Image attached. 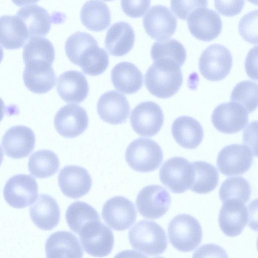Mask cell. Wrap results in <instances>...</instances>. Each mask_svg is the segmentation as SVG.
<instances>
[{
  "label": "cell",
  "mask_w": 258,
  "mask_h": 258,
  "mask_svg": "<svg viewBox=\"0 0 258 258\" xmlns=\"http://www.w3.org/2000/svg\"><path fill=\"white\" fill-rule=\"evenodd\" d=\"M159 178L172 192L183 193L190 188L194 180L192 164L181 157L169 159L162 165Z\"/></svg>",
  "instance_id": "cell-7"
},
{
  "label": "cell",
  "mask_w": 258,
  "mask_h": 258,
  "mask_svg": "<svg viewBox=\"0 0 258 258\" xmlns=\"http://www.w3.org/2000/svg\"><path fill=\"white\" fill-rule=\"evenodd\" d=\"M191 164L194 180L190 190L201 194H207L214 190L219 181V174L216 168L205 161H195Z\"/></svg>",
  "instance_id": "cell-31"
},
{
  "label": "cell",
  "mask_w": 258,
  "mask_h": 258,
  "mask_svg": "<svg viewBox=\"0 0 258 258\" xmlns=\"http://www.w3.org/2000/svg\"><path fill=\"white\" fill-rule=\"evenodd\" d=\"M135 40L133 27L129 23L121 21L113 24L108 30L105 47L111 55L122 56L131 50Z\"/></svg>",
  "instance_id": "cell-25"
},
{
  "label": "cell",
  "mask_w": 258,
  "mask_h": 258,
  "mask_svg": "<svg viewBox=\"0 0 258 258\" xmlns=\"http://www.w3.org/2000/svg\"><path fill=\"white\" fill-rule=\"evenodd\" d=\"M130 122L139 136L151 137L156 135L164 123V114L160 106L153 101L142 102L132 110Z\"/></svg>",
  "instance_id": "cell-9"
},
{
  "label": "cell",
  "mask_w": 258,
  "mask_h": 258,
  "mask_svg": "<svg viewBox=\"0 0 258 258\" xmlns=\"http://www.w3.org/2000/svg\"><path fill=\"white\" fill-rule=\"evenodd\" d=\"M30 215L34 224L44 230H51L59 223L60 212L55 200L40 194L30 207Z\"/></svg>",
  "instance_id": "cell-23"
},
{
  "label": "cell",
  "mask_w": 258,
  "mask_h": 258,
  "mask_svg": "<svg viewBox=\"0 0 258 258\" xmlns=\"http://www.w3.org/2000/svg\"><path fill=\"white\" fill-rule=\"evenodd\" d=\"M4 57V51L2 48V47L0 46V63L2 61Z\"/></svg>",
  "instance_id": "cell-47"
},
{
  "label": "cell",
  "mask_w": 258,
  "mask_h": 258,
  "mask_svg": "<svg viewBox=\"0 0 258 258\" xmlns=\"http://www.w3.org/2000/svg\"><path fill=\"white\" fill-rule=\"evenodd\" d=\"M97 112L103 121L112 124H118L128 118L130 106L126 97L114 90L104 93L99 98Z\"/></svg>",
  "instance_id": "cell-20"
},
{
  "label": "cell",
  "mask_w": 258,
  "mask_h": 258,
  "mask_svg": "<svg viewBox=\"0 0 258 258\" xmlns=\"http://www.w3.org/2000/svg\"><path fill=\"white\" fill-rule=\"evenodd\" d=\"M171 133L174 140L180 146L188 149L196 148L204 137L201 124L196 119L188 116L176 118L172 124Z\"/></svg>",
  "instance_id": "cell-26"
},
{
  "label": "cell",
  "mask_w": 258,
  "mask_h": 258,
  "mask_svg": "<svg viewBox=\"0 0 258 258\" xmlns=\"http://www.w3.org/2000/svg\"><path fill=\"white\" fill-rule=\"evenodd\" d=\"M66 218L70 228L78 234L87 223L100 220L96 210L91 205L81 201L75 202L69 206Z\"/></svg>",
  "instance_id": "cell-35"
},
{
  "label": "cell",
  "mask_w": 258,
  "mask_h": 258,
  "mask_svg": "<svg viewBox=\"0 0 258 258\" xmlns=\"http://www.w3.org/2000/svg\"><path fill=\"white\" fill-rule=\"evenodd\" d=\"M230 99L242 105L248 113L252 112L257 106V83L249 80L238 83L233 88Z\"/></svg>",
  "instance_id": "cell-38"
},
{
  "label": "cell",
  "mask_w": 258,
  "mask_h": 258,
  "mask_svg": "<svg viewBox=\"0 0 258 258\" xmlns=\"http://www.w3.org/2000/svg\"><path fill=\"white\" fill-rule=\"evenodd\" d=\"M133 248L148 256H158L166 249L168 242L166 233L154 221L143 220L137 223L128 232Z\"/></svg>",
  "instance_id": "cell-2"
},
{
  "label": "cell",
  "mask_w": 258,
  "mask_h": 258,
  "mask_svg": "<svg viewBox=\"0 0 258 258\" xmlns=\"http://www.w3.org/2000/svg\"><path fill=\"white\" fill-rule=\"evenodd\" d=\"M187 18V25L191 35L203 41H210L220 34L222 23L220 15L207 8L195 10Z\"/></svg>",
  "instance_id": "cell-16"
},
{
  "label": "cell",
  "mask_w": 258,
  "mask_h": 258,
  "mask_svg": "<svg viewBox=\"0 0 258 258\" xmlns=\"http://www.w3.org/2000/svg\"><path fill=\"white\" fill-rule=\"evenodd\" d=\"M240 35L246 41L257 44V10L252 11L244 15L238 24Z\"/></svg>",
  "instance_id": "cell-40"
},
{
  "label": "cell",
  "mask_w": 258,
  "mask_h": 258,
  "mask_svg": "<svg viewBox=\"0 0 258 258\" xmlns=\"http://www.w3.org/2000/svg\"><path fill=\"white\" fill-rule=\"evenodd\" d=\"M102 216L110 227L117 231H122L134 223L137 212L132 202L124 197L116 196L105 203Z\"/></svg>",
  "instance_id": "cell-13"
},
{
  "label": "cell",
  "mask_w": 258,
  "mask_h": 258,
  "mask_svg": "<svg viewBox=\"0 0 258 258\" xmlns=\"http://www.w3.org/2000/svg\"><path fill=\"white\" fill-rule=\"evenodd\" d=\"M151 0H121L123 12L128 16L141 17L150 6Z\"/></svg>",
  "instance_id": "cell-42"
},
{
  "label": "cell",
  "mask_w": 258,
  "mask_h": 258,
  "mask_svg": "<svg viewBox=\"0 0 258 258\" xmlns=\"http://www.w3.org/2000/svg\"><path fill=\"white\" fill-rule=\"evenodd\" d=\"M57 92L67 103H80L87 97L89 87L85 76L77 71H68L58 78Z\"/></svg>",
  "instance_id": "cell-22"
},
{
  "label": "cell",
  "mask_w": 258,
  "mask_h": 258,
  "mask_svg": "<svg viewBox=\"0 0 258 258\" xmlns=\"http://www.w3.org/2000/svg\"><path fill=\"white\" fill-rule=\"evenodd\" d=\"M247 1L253 4L257 5V0H247Z\"/></svg>",
  "instance_id": "cell-48"
},
{
  "label": "cell",
  "mask_w": 258,
  "mask_h": 258,
  "mask_svg": "<svg viewBox=\"0 0 258 258\" xmlns=\"http://www.w3.org/2000/svg\"><path fill=\"white\" fill-rule=\"evenodd\" d=\"M3 158H4V153H3L2 149L0 146V166L3 161Z\"/></svg>",
  "instance_id": "cell-46"
},
{
  "label": "cell",
  "mask_w": 258,
  "mask_h": 258,
  "mask_svg": "<svg viewBox=\"0 0 258 258\" xmlns=\"http://www.w3.org/2000/svg\"><path fill=\"white\" fill-rule=\"evenodd\" d=\"M232 56L223 45L214 44L206 48L199 58V67L204 78L210 81L223 80L229 74Z\"/></svg>",
  "instance_id": "cell-5"
},
{
  "label": "cell",
  "mask_w": 258,
  "mask_h": 258,
  "mask_svg": "<svg viewBox=\"0 0 258 258\" xmlns=\"http://www.w3.org/2000/svg\"><path fill=\"white\" fill-rule=\"evenodd\" d=\"M129 166L135 171L149 172L161 165L163 154L160 146L154 140L138 138L128 146L125 153Z\"/></svg>",
  "instance_id": "cell-4"
},
{
  "label": "cell",
  "mask_w": 258,
  "mask_h": 258,
  "mask_svg": "<svg viewBox=\"0 0 258 258\" xmlns=\"http://www.w3.org/2000/svg\"><path fill=\"white\" fill-rule=\"evenodd\" d=\"M98 44L96 40L90 34L77 32L71 35L65 43V51L69 60L77 65L82 53L88 48Z\"/></svg>",
  "instance_id": "cell-39"
},
{
  "label": "cell",
  "mask_w": 258,
  "mask_h": 258,
  "mask_svg": "<svg viewBox=\"0 0 258 258\" xmlns=\"http://www.w3.org/2000/svg\"><path fill=\"white\" fill-rule=\"evenodd\" d=\"M143 22L147 34L158 41L170 37L177 27L176 17L168 7L162 5L152 6L144 17Z\"/></svg>",
  "instance_id": "cell-15"
},
{
  "label": "cell",
  "mask_w": 258,
  "mask_h": 258,
  "mask_svg": "<svg viewBox=\"0 0 258 258\" xmlns=\"http://www.w3.org/2000/svg\"><path fill=\"white\" fill-rule=\"evenodd\" d=\"M102 1H105V2H110V1H113V0H102Z\"/></svg>",
  "instance_id": "cell-49"
},
{
  "label": "cell",
  "mask_w": 258,
  "mask_h": 258,
  "mask_svg": "<svg viewBox=\"0 0 258 258\" xmlns=\"http://www.w3.org/2000/svg\"><path fill=\"white\" fill-rule=\"evenodd\" d=\"M208 6V0H171L173 13L179 19L186 20L195 10Z\"/></svg>",
  "instance_id": "cell-41"
},
{
  "label": "cell",
  "mask_w": 258,
  "mask_h": 258,
  "mask_svg": "<svg viewBox=\"0 0 258 258\" xmlns=\"http://www.w3.org/2000/svg\"><path fill=\"white\" fill-rule=\"evenodd\" d=\"M78 234L84 249L91 255L105 256L112 250L114 245L113 233L100 220L87 223Z\"/></svg>",
  "instance_id": "cell-6"
},
{
  "label": "cell",
  "mask_w": 258,
  "mask_h": 258,
  "mask_svg": "<svg viewBox=\"0 0 258 258\" xmlns=\"http://www.w3.org/2000/svg\"><path fill=\"white\" fill-rule=\"evenodd\" d=\"M111 78L114 88L126 94L136 93L143 85L142 72L136 65L130 62L116 64L111 71Z\"/></svg>",
  "instance_id": "cell-27"
},
{
  "label": "cell",
  "mask_w": 258,
  "mask_h": 258,
  "mask_svg": "<svg viewBox=\"0 0 258 258\" xmlns=\"http://www.w3.org/2000/svg\"><path fill=\"white\" fill-rule=\"evenodd\" d=\"M249 212L245 204L236 199H229L223 202L219 214V225L227 236L239 235L246 226Z\"/></svg>",
  "instance_id": "cell-17"
},
{
  "label": "cell",
  "mask_w": 258,
  "mask_h": 258,
  "mask_svg": "<svg viewBox=\"0 0 258 258\" xmlns=\"http://www.w3.org/2000/svg\"><path fill=\"white\" fill-rule=\"evenodd\" d=\"M252 162L251 149L246 146L234 144L224 147L220 151L217 166L225 175H238L246 172Z\"/></svg>",
  "instance_id": "cell-11"
},
{
  "label": "cell",
  "mask_w": 258,
  "mask_h": 258,
  "mask_svg": "<svg viewBox=\"0 0 258 258\" xmlns=\"http://www.w3.org/2000/svg\"><path fill=\"white\" fill-rule=\"evenodd\" d=\"M59 161L56 154L49 150H40L34 152L28 161L30 173L38 178L52 176L57 171Z\"/></svg>",
  "instance_id": "cell-33"
},
{
  "label": "cell",
  "mask_w": 258,
  "mask_h": 258,
  "mask_svg": "<svg viewBox=\"0 0 258 258\" xmlns=\"http://www.w3.org/2000/svg\"><path fill=\"white\" fill-rule=\"evenodd\" d=\"M38 184L35 179L28 174H20L11 177L4 188L7 203L15 208H24L32 205L37 199Z\"/></svg>",
  "instance_id": "cell-8"
},
{
  "label": "cell",
  "mask_w": 258,
  "mask_h": 258,
  "mask_svg": "<svg viewBox=\"0 0 258 258\" xmlns=\"http://www.w3.org/2000/svg\"><path fill=\"white\" fill-rule=\"evenodd\" d=\"M23 23L29 36H45L49 32L51 20L47 11L37 5L21 8L16 15Z\"/></svg>",
  "instance_id": "cell-29"
},
{
  "label": "cell",
  "mask_w": 258,
  "mask_h": 258,
  "mask_svg": "<svg viewBox=\"0 0 258 258\" xmlns=\"http://www.w3.org/2000/svg\"><path fill=\"white\" fill-rule=\"evenodd\" d=\"M28 31L16 16L0 17V44L7 49L22 47L29 37Z\"/></svg>",
  "instance_id": "cell-28"
},
{
  "label": "cell",
  "mask_w": 258,
  "mask_h": 258,
  "mask_svg": "<svg viewBox=\"0 0 258 258\" xmlns=\"http://www.w3.org/2000/svg\"><path fill=\"white\" fill-rule=\"evenodd\" d=\"M2 145L7 156L14 159L27 157L33 150L35 136L33 131L24 125L10 128L5 133Z\"/></svg>",
  "instance_id": "cell-18"
},
{
  "label": "cell",
  "mask_w": 258,
  "mask_h": 258,
  "mask_svg": "<svg viewBox=\"0 0 258 258\" xmlns=\"http://www.w3.org/2000/svg\"><path fill=\"white\" fill-rule=\"evenodd\" d=\"M80 16L83 24L91 31H103L110 24V10L104 3L99 0L86 2L81 9Z\"/></svg>",
  "instance_id": "cell-30"
},
{
  "label": "cell",
  "mask_w": 258,
  "mask_h": 258,
  "mask_svg": "<svg viewBox=\"0 0 258 258\" xmlns=\"http://www.w3.org/2000/svg\"><path fill=\"white\" fill-rule=\"evenodd\" d=\"M47 257H82L83 251L76 235L66 231L51 234L45 243Z\"/></svg>",
  "instance_id": "cell-24"
},
{
  "label": "cell",
  "mask_w": 258,
  "mask_h": 258,
  "mask_svg": "<svg viewBox=\"0 0 258 258\" xmlns=\"http://www.w3.org/2000/svg\"><path fill=\"white\" fill-rule=\"evenodd\" d=\"M151 56L154 61H166L181 67L186 58L183 45L174 39L163 40L154 43L151 49Z\"/></svg>",
  "instance_id": "cell-34"
},
{
  "label": "cell",
  "mask_w": 258,
  "mask_h": 258,
  "mask_svg": "<svg viewBox=\"0 0 258 258\" xmlns=\"http://www.w3.org/2000/svg\"><path fill=\"white\" fill-rule=\"evenodd\" d=\"M244 5V0H214L216 10L226 17H233L239 14Z\"/></svg>",
  "instance_id": "cell-43"
},
{
  "label": "cell",
  "mask_w": 258,
  "mask_h": 258,
  "mask_svg": "<svg viewBox=\"0 0 258 258\" xmlns=\"http://www.w3.org/2000/svg\"><path fill=\"white\" fill-rule=\"evenodd\" d=\"M219 194L223 202L229 199H236L245 204L250 198L251 188L248 181L243 177H230L222 183Z\"/></svg>",
  "instance_id": "cell-37"
},
{
  "label": "cell",
  "mask_w": 258,
  "mask_h": 258,
  "mask_svg": "<svg viewBox=\"0 0 258 258\" xmlns=\"http://www.w3.org/2000/svg\"><path fill=\"white\" fill-rule=\"evenodd\" d=\"M182 82L180 67L166 61H154L145 75L147 89L159 98L173 96L180 89Z\"/></svg>",
  "instance_id": "cell-1"
},
{
  "label": "cell",
  "mask_w": 258,
  "mask_h": 258,
  "mask_svg": "<svg viewBox=\"0 0 258 258\" xmlns=\"http://www.w3.org/2000/svg\"><path fill=\"white\" fill-rule=\"evenodd\" d=\"M23 78L27 88L36 94L49 91L55 86L56 79L52 64L46 62L26 63Z\"/></svg>",
  "instance_id": "cell-21"
},
{
  "label": "cell",
  "mask_w": 258,
  "mask_h": 258,
  "mask_svg": "<svg viewBox=\"0 0 258 258\" xmlns=\"http://www.w3.org/2000/svg\"><path fill=\"white\" fill-rule=\"evenodd\" d=\"M23 58L25 64L29 62H46L52 64L55 50L47 38L39 36L30 37L23 48Z\"/></svg>",
  "instance_id": "cell-32"
},
{
  "label": "cell",
  "mask_w": 258,
  "mask_h": 258,
  "mask_svg": "<svg viewBox=\"0 0 258 258\" xmlns=\"http://www.w3.org/2000/svg\"><path fill=\"white\" fill-rule=\"evenodd\" d=\"M5 104L3 100L0 98V121L4 116Z\"/></svg>",
  "instance_id": "cell-45"
},
{
  "label": "cell",
  "mask_w": 258,
  "mask_h": 258,
  "mask_svg": "<svg viewBox=\"0 0 258 258\" xmlns=\"http://www.w3.org/2000/svg\"><path fill=\"white\" fill-rule=\"evenodd\" d=\"M169 239L172 245L179 251L189 252L201 243L203 234L199 221L188 214L175 216L168 226Z\"/></svg>",
  "instance_id": "cell-3"
},
{
  "label": "cell",
  "mask_w": 258,
  "mask_h": 258,
  "mask_svg": "<svg viewBox=\"0 0 258 258\" xmlns=\"http://www.w3.org/2000/svg\"><path fill=\"white\" fill-rule=\"evenodd\" d=\"M89 118L85 109L77 104H68L56 113L54 124L57 132L67 138L81 135L87 128Z\"/></svg>",
  "instance_id": "cell-14"
},
{
  "label": "cell",
  "mask_w": 258,
  "mask_h": 258,
  "mask_svg": "<svg viewBox=\"0 0 258 258\" xmlns=\"http://www.w3.org/2000/svg\"><path fill=\"white\" fill-rule=\"evenodd\" d=\"M171 201L170 195L164 187L150 185L140 191L136 199V206L142 216L156 219L166 213Z\"/></svg>",
  "instance_id": "cell-10"
},
{
  "label": "cell",
  "mask_w": 258,
  "mask_h": 258,
  "mask_svg": "<svg viewBox=\"0 0 258 258\" xmlns=\"http://www.w3.org/2000/svg\"><path fill=\"white\" fill-rule=\"evenodd\" d=\"M248 114L242 105L231 101L218 105L212 113L211 120L218 131L232 134L241 131L247 125Z\"/></svg>",
  "instance_id": "cell-12"
},
{
  "label": "cell",
  "mask_w": 258,
  "mask_h": 258,
  "mask_svg": "<svg viewBox=\"0 0 258 258\" xmlns=\"http://www.w3.org/2000/svg\"><path fill=\"white\" fill-rule=\"evenodd\" d=\"M39 0H12V2L18 7H21L27 4L37 3Z\"/></svg>",
  "instance_id": "cell-44"
},
{
  "label": "cell",
  "mask_w": 258,
  "mask_h": 258,
  "mask_svg": "<svg viewBox=\"0 0 258 258\" xmlns=\"http://www.w3.org/2000/svg\"><path fill=\"white\" fill-rule=\"evenodd\" d=\"M59 188L66 196L77 199L90 190L92 178L84 168L76 165H68L62 168L58 176Z\"/></svg>",
  "instance_id": "cell-19"
},
{
  "label": "cell",
  "mask_w": 258,
  "mask_h": 258,
  "mask_svg": "<svg viewBox=\"0 0 258 258\" xmlns=\"http://www.w3.org/2000/svg\"><path fill=\"white\" fill-rule=\"evenodd\" d=\"M108 64L107 52L96 44L88 48L82 53L78 66L85 74L95 76L102 74Z\"/></svg>",
  "instance_id": "cell-36"
}]
</instances>
